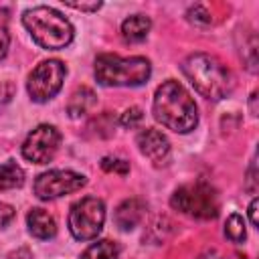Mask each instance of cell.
<instances>
[{
    "instance_id": "cell-9",
    "label": "cell",
    "mask_w": 259,
    "mask_h": 259,
    "mask_svg": "<svg viewBox=\"0 0 259 259\" xmlns=\"http://www.w3.org/2000/svg\"><path fill=\"white\" fill-rule=\"evenodd\" d=\"M61 146V134L55 125H36L22 144V156L32 164H47L55 158Z\"/></svg>"
},
{
    "instance_id": "cell-25",
    "label": "cell",
    "mask_w": 259,
    "mask_h": 259,
    "mask_svg": "<svg viewBox=\"0 0 259 259\" xmlns=\"http://www.w3.org/2000/svg\"><path fill=\"white\" fill-rule=\"evenodd\" d=\"M257 204H259L257 198H253L251 204H249V219H251V225H253V227L259 225V221H257Z\"/></svg>"
},
{
    "instance_id": "cell-10",
    "label": "cell",
    "mask_w": 259,
    "mask_h": 259,
    "mask_svg": "<svg viewBox=\"0 0 259 259\" xmlns=\"http://www.w3.org/2000/svg\"><path fill=\"white\" fill-rule=\"evenodd\" d=\"M136 144L140 148V152L154 164V166H164L170 158V142L168 138L154 130V127H146L138 134Z\"/></svg>"
},
{
    "instance_id": "cell-23",
    "label": "cell",
    "mask_w": 259,
    "mask_h": 259,
    "mask_svg": "<svg viewBox=\"0 0 259 259\" xmlns=\"http://www.w3.org/2000/svg\"><path fill=\"white\" fill-rule=\"evenodd\" d=\"M14 219V208L6 202H0V229H4Z\"/></svg>"
},
{
    "instance_id": "cell-1",
    "label": "cell",
    "mask_w": 259,
    "mask_h": 259,
    "mask_svg": "<svg viewBox=\"0 0 259 259\" xmlns=\"http://www.w3.org/2000/svg\"><path fill=\"white\" fill-rule=\"evenodd\" d=\"M152 111L162 125L178 134H188L198 123V109L194 99L174 79L164 81L156 89Z\"/></svg>"
},
{
    "instance_id": "cell-11",
    "label": "cell",
    "mask_w": 259,
    "mask_h": 259,
    "mask_svg": "<svg viewBox=\"0 0 259 259\" xmlns=\"http://www.w3.org/2000/svg\"><path fill=\"white\" fill-rule=\"evenodd\" d=\"M144 212H146V206L142 200L138 198H127L123 200L117 208H115V225L121 229V231H132L136 229L142 219H144Z\"/></svg>"
},
{
    "instance_id": "cell-19",
    "label": "cell",
    "mask_w": 259,
    "mask_h": 259,
    "mask_svg": "<svg viewBox=\"0 0 259 259\" xmlns=\"http://www.w3.org/2000/svg\"><path fill=\"white\" fill-rule=\"evenodd\" d=\"M142 119H144V111H142L140 107H130V109H125V111L121 113L119 123H121L123 127H136Z\"/></svg>"
},
{
    "instance_id": "cell-24",
    "label": "cell",
    "mask_w": 259,
    "mask_h": 259,
    "mask_svg": "<svg viewBox=\"0 0 259 259\" xmlns=\"http://www.w3.org/2000/svg\"><path fill=\"white\" fill-rule=\"evenodd\" d=\"M8 45H10V34H8V30L0 24V59L8 53Z\"/></svg>"
},
{
    "instance_id": "cell-3",
    "label": "cell",
    "mask_w": 259,
    "mask_h": 259,
    "mask_svg": "<svg viewBox=\"0 0 259 259\" xmlns=\"http://www.w3.org/2000/svg\"><path fill=\"white\" fill-rule=\"evenodd\" d=\"M22 24L30 32L32 40L49 51H59L71 45L73 26L71 22L55 8L34 6L22 14Z\"/></svg>"
},
{
    "instance_id": "cell-5",
    "label": "cell",
    "mask_w": 259,
    "mask_h": 259,
    "mask_svg": "<svg viewBox=\"0 0 259 259\" xmlns=\"http://www.w3.org/2000/svg\"><path fill=\"white\" fill-rule=\"evenodd\" d=\"M172 208L194 217V219H214L219 214V196L208 182H192L174 190L170 198Z\"/></svg>"
},
{
    "instance_id": "cell-2",
    "label": "cell",
    "mask_w": 259,
    "mask_h": 259,
    "mask_svg": "<svg viewBox=\"0 0 259 259\" xmlns=\"http://www.w3.org/2000/svg\"><path fill=\"white\" fill-rule=\"evenodd\" d=\"M182 73L202 97L212 101L227 97L235 87L231 71L219 59L204 53L188 55L182 61Z\"/></svg>"
},
{
    "instance_id": "cell-26",
    "label": "cell",
    "mask_w": 259,
    "mask_h": 259,
    "mask_svg": "<svg viewBox=\"0 0 259 259\" xmlns=\"http://www.w3.org/2000/svg\"><path fill=\"white\" fill-rule=\"evenodd\" d=\"M10 259H32V255L28 253V249H18L16 253L10 255Z\"/></svg>"
},
{
    "instance_id": "cell-8",
    "label": "cell",
    "mask_w": 259,
    "mask_h": 259,
    "mask_svg": "<svg viewBox=\"0 0 259 259\" xmlns=\"http://www.w3.org/2000/svg\"><path fill=\"white\" fill-rule=\"evenodd\" d=\"M87 184V178L73 170H49L36 176L34 180V194L40 200H53L71 192H77Z\"/></svg>"
},
{
    "instance_id": "cell-7",
    "label": "cell",
    "mask_w": 259,
    "mask_h": 259,
    "mask_svg": "<svg viewBox=\"0 0 259 259\" xmlns=\"http://www.w3.org/2000/svg\"><path fill=\"white\" fill-rule=\"evenodd\" d=\"M65 75H67V69L57 59H49L36 65L32 73L28 75V83H26V91L30 99L36 103H45L53 99L61 91Z\"/></svg>"
},
{
    "instance_id": "cell-15",
    "label": "cell",
    "mask_w": 259,
    "mask_h": 259,
    "mask_svg": "<svg viewBox=\"0 0 259 259\" xmlns=\"http://www.w3.org/2000/svg\"><path fill=\"white\" fill-rule=\"evenodd\" d=\"M22 184H24V172L16 162L8 160L0 164V190L20 188Z\"/></svg>"
},
{
    "instance_id": "cell-17",
    "label": "cell",
    "mask_w": 259,
    "mask_h": 259,
    "mask_svg": "<svg viewBox=\"0 0 259 259\" xmlns=\"http://www.w3.org/2000/svg\"><path fill=\"white\" fill-rule=\"evenodd\" d=\"M225 235L233 243H243L247 233H245V221L241 214H231L225 223Z\"/></svg>"
},
{
    "instance_id": "cell-20",
    "label": "cell",
    "mask_w": 259,
    "mask_h": 259,
    "mask_svg": "<svg viewBox=\"0 0 259 259\" xmlns=\"http://www.w3.org/2000/svg\"><path fill=\"white\" fill-rule=\"evenodd\" d=\"M101 168L105 172H119V174H127L130 172V164L125 160H119V158H103L101 160Z\"/></svg>"
},
{
    "instance_id": "cell-22",
    "label": "cell",
    "mask_w": 259,
    "mask_h": 259,
    "mask_svg": "<svg viewBox=\"0 0 259 259\" xmlns=\"http://www.w3.org/2000/svg\"><path fill=\"white\" fill-rule=\"evenodd\" d=\"M65 4L75 8V10H85V12H93V10L101 8V2H73V0H65Z\"/></svg>"
},
{
    "instance_id": "cell-13",
    "label": "cell",
    "mask_w": 259,
    "mask_h": 259,
    "mask_svg": "<svg viewBox=\"0 0 259 259\" xmlns=\"http://www.w3.org/2000/svg\"><path fill=\"white\" fill-rule=\"evenodd\" d=\"M95 103H97V95L93 93V89H89V87H79V89L71 95V99H69V103H67V113H69L73 119L83 117V115H87V113L95 107Z\"/></svg>"
},
{
    "instance_id": "cell-6",
    "label": "cell",
    "mask_w": 259,
    "mask_h": 259,
    "mask_svg": "<svg viewBox=\"0 0 259 259\" xmlns=\"http://www.w3.org/2000/svg\"><path fill=\"white\" fill-rule=\"evenodd\" d=\"M105 223V204L97 196H85L69 210V231L77 241L95 239Z\"/></svg>"
},
{
    "instance_id": "cell-18",
    "label": "cell",
    "mask_w": 259,
    "mask_h": 259,
    "mask_svg": "<svg viewBox=\"0 0 259 259\" xmlns=\"http://www.w3.org/2000/svg\"><path fill=\"white\" fill-rule=\"evenodd\" d=\"M186 16H188V20L192 22V24H198V26H208L210 24V12L204 8V6H194V8H190L188 12H186Z\"/></svg>"
},
{
    "instance_id": "cell-21",
    "label": "cell",
    "mask_w": 259,
    "mask_h": 259,
    "mask_svg": "<svg viewBox=\"0 0 259 259\" xmlns=\"http://www.w3.org/2000/svg\"><path fill=\"white\" fill-rule=\"evenodd\" d=\"M247 190L249 192H255L257 190V164H255V158L251 160V166L247 170Z\"/></svg>"
},
{
    "instance_id": "cell-4",
    "label": "cell",
    "mask_w": 259,
    "mask_h": 259,
    "mask_svg": "<svg viewBox=\"0 0 259 259\" xmlns=\"http://www.w3.org/2000/svg\"><path fill=\"white\" fill-rule=\"evenodd\" d=\"M152 75V65L144 57L99 55L95 61V79L105 87H138Z\"/></svg>"
},
{
    "instance_id": "cell-16",
    "label": "cell",
    "mask_w": 259,
    "mask_h": 259,
    "mask_svg": "<svg viewBox=\"0 0 259 259\" xmlns=\"http://www.w3.org/2000/svg\"><path fill=\"white\" fill-rule=\"evenodd\" d=\"M117 255H119L117 245L105 239V241H97V243L89 245L83 251L81 259H117Z\"/></svg>"
},
{
    "instance_id": "cell-12",
    "label": "cell",
    "mask_w": 259,
    "mask_h": 259,
    "mask_svg": "<svg viewBox=\"0 0 259 259\" xmlns=\"http://www.w3.org/2000/svg\"><path fill=\"white\" fill-rule=\"evenodd\" d=\"M26 225H28L30 235L36 237V239L47 241V239H53L57 235L55 219L42 208H30L28 214H26Z\"/></svg>"
},
{
    "instance_id": "cell-27",
    "label": "cell",
    "mask_w": 259,
    "mask_h": 259,
    "mask_svg": "<svg viewBox=\"0 0 259 259\" xmlns=\"http://www.w3.org/2000/svg\"><path fill=\"white\" fill-rule=\"evenodd\" d=\"M198 259H225L221 253H217V251H206V253H202Z\"/></svg>"
},
{
    "instance_id": "cell-14",
    "label": "cell",
    "mask_w": 259,
    "mask_h": 259,
    "mask_svg": "<svg viewBox=\"0 0 259 259\" xmlns=\"http://www.w3.org/2000/svg\"><path fill=\"white\" fill-rule=\"evenodd\" d=\"M152 28V22L148 16L144 14H134V16H127L123 22H121V36L123 40L127 42H142L148 32Z\"/></svg>"
}]
</instances>
